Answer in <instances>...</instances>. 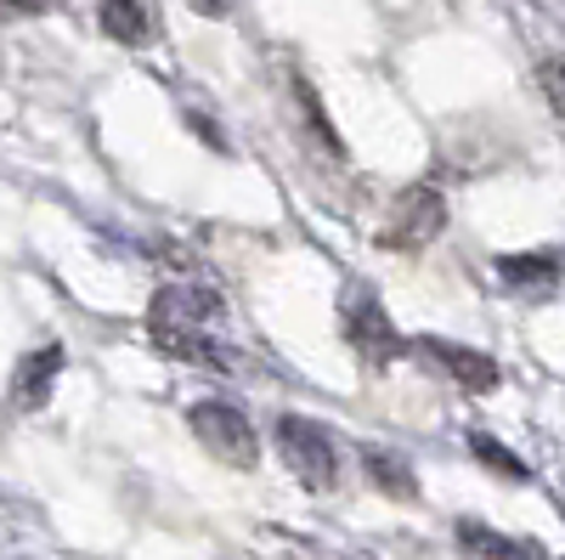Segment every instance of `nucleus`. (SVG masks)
Instances as JSON below:
<instances>
[{
  "label": "nucleus",
  "mask_w": 565,
  "mask_h": 560,
  "mask_svg": "<svg viewBox=\"0 0 565 560\" xmlns=\"http://www.w3.org/2000/svg\"><path fill=\"white\" fill-rule=\"evenodd\" d=\"M232 7V0H193V12H204V18H221Z\"/></svg>",
  "instance_id": "nucleus-14"
},
{
  "label": "nucleus",
  "mask_w": 565,
  "mask_h": 560,
  "mask_svg": "<svg viewBox=\"0 0 565 560\" xmlns=\"http://www.w3.org/2000/svg\"><path fill=\"white\" fill-rule=\"evenodd\" d=\"M215 317V300L204 295H186V289H159L153 295V346L170 351V357H186V362H221L204 323Z\"/></svg>",
  "instance_id": "nucleus-1"
},
{
  "label": "nucleus",
  "mask_w": 565,
  "mask_h": 560,
  "mask_svg": "<svg viewBox=\"0 0 565 560\" xmlns=\"http://www.w3.org/2000/svg\"><path fill=\"white\" fill-rule=\"evenodd\" d=\"M45 0H0V18H40Z\"/></svg>",
  "instance_id": "nucleus-13"
},
{
  "label": "nucleus",
  "mask_w": 565,
  "mask_h": 560,
  "mask_svg": "<svg viewBox=\"0 0 565 560\" xmlns=\"http://www.w3.org/2000/svg\"><path fill=\"white\" fill-rule=\"evenodd\" d=\"M559 266H554V255L543 250V255H509L503 261V277L509 284H532V277H554Z\"/></svg>",
  "instance_id": "nucleus-11"
},
{
  "label": "nucleus",
  "mask_w": 565,
  "mask_h": 560,
  "mask_svg": "<svg viewBox=\"0 0 565 560\" xmlns=\"http://www.w3.org/2000/svg\"><path fill=\"white\" fill-rule=\"evenodd\" d=\"M159 29L153 0H103V34L119 45H148Z\"/></svg>",
  "instance_id": "nucleus-9"
},
{
  "label": "nucleus",
  "mask_w": 565,
  "mask_h": 560,
  "mask_svg": "<svg viewBox=\"0 0 565 560\" xmlns=\"http://www.w3.org/2000/svg\"><path fill=\"white\" fill-rule=\"evenodd\" d=\"M418 351L430 362H441L463 391H492L498 385V362L487 351H469V346H452V340H418Z\"/></svg>",
  "instance_id": "nucleus-6"
},
{
  "label": "nucleus",
  "mask_w": 565,
  "mask_h": 560,
  "mask_svg": "<svg viewBox=\"0 0 565 560\" xmlns=\"http://www.w3.org/2000/svg\"><path fill=\"white\" fill-rule=\"evenodd\" d=\"M186 425H193V436L204 442V453L232 464V471H255L260 464V436L232 402H199L193 413H186Z\"/></svg>",
  "instance_id": "nucleus-3"
},
{
  "label": "nucleus",
  "mask_w": 565,
  "mask_h": 560,
  "mask_svg": "<svg viewBox=\"0 0 565 560\" xmlns=\"http://www.w3.org/2000/svg\"><path fill=\"white\" fill-rule=\"evenodd\" d=\"M362 464H367V476H373V487H380V493L418 498V482H413V471H407V458H396V453H385V447H367Z\"/></svg>",
  "instance_id": "nucleus-10"
},
{
  "label": "nucleus",
  "mask_w": 565,
  "mask_h": 560,
  "mask_svg": "<svg viewBox=\"0 0 565 560\" xmlns=\"http://www.w3.org/2000/svg\"><path fill=\"white\" fill-rule=\"evenodd\" d=\"M441 226H447V199L436 193V187H402V193L391 199L385 226H380V244L402 250V255H418V250H430L441 239Z\"/></svg>",
  "instance_id": "nucleus-2"
},
{
  "label": "nucleus",
  "mask_w": 565,
  "mask_h": 560,
  "mask_svg": "<svg viewBox=\"0 0 565 560\" xmlns=\"http://www.w3.org/2000/svg\"><path fill=\"white\" fill-rule=\"evenodd\" d=\"M345 340L367 357V362H391V357H402V335H396V323H391V311L373 300V289H356L351 300H345Z\"/></svg>",
  "instance_id": "nucleus-5"
},
{
  "label": "nucleus",
  "mask_w": 565,
  "mask_h": 560,
  "mask_svg": "<svg viewBox=\"0 0 565 560\" xmlns=\"http://www.w3.org/2000/svg\"><path fill=\"white\" fill-rule=\"evenodd\" d=\"M57 373H63V346L29 351V357L18 362V373H12V402H18V408H40L45 397H52Z\"/></svg>",
  "instance_id": "nucleus-7"
},
{
  "label": "nucleus",
  "mask_w": 565,
  "mask_h": 560,
  "mask_svg": "<svg viewBox=\"0 0 565 560\" xmlns=\"http://www.w3.org/2000/svg\"><path fill=\"white\" fill-rule=\"evenodd\" d=\"M469 447H476V458H487V464H492V471H503V476H532V471H526V464H521V458H514V453H503V447H498L492 436H481V431H476V436H469Z\"/></svg>",
  "instance_id": "nucleus-12"
},
{
  "label": "nucleus",
  "mask_w": 565,
  "mask_h": 560,
  "mask_svg": "<svg viewBox=\"0 0 565 560\" xmlns=\"http://www.w3.org/2000/svg\"><path fill=\"white\" fill-rule=\"evenodd\" d=\"M277 442H282V458H289V471L300 476V487L328 493V487L340 482V447H334V436H328L317 419L289 413V419L277 425Z\"/></svg>",
  "instance_id": "nucleus-4"
},
{
  "label": "nucleus",
  "mask_w": 565,
  "mask_h": 560,
  "mask_svg": "<svg viewBox=\"0 0 565 560\" xmlns=\"http://www.w3.org/2000/svg\"><path fill=\"white\" fill-rule=\"evenodd\" d=\"M458 543L476 554V560H548L543 543H532V538H509V532L481 527V521H458Z\"/></svg>",
  "instance_id": "nucleus-8"
}]
</instances>
